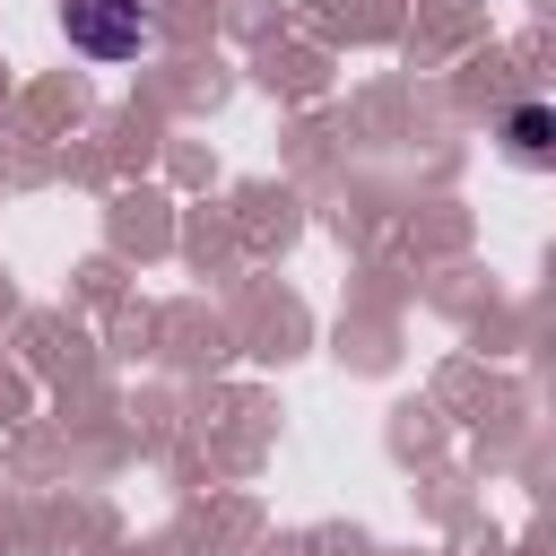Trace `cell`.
Listing matches in <instances>:
<instances>
[{
	"label": "cell",
	"mask_w": 556,
	"mask_h": 556,
	"mask_svg": "<svg viewBox=\"0 0 556 556\" xmlns=\"http://www.w3.org/2000/svg\"><path fill=\"white\" fill-rule=\"evenodd\" d=\"M61 35L87 61H139L148 35H156V17L139 0H61Z\"/></svg>",
	"instance_id": "obj_1"
},
{
	"label": "cell",
	"mask_w": 556,
	"mask_h": 556,
	"mask_svg": "<svg viewBox=\"0 0 556 556\" xmlns=\"http://www.w3.org/2000/svg\"><path fill=\"white\" fill-rule=\"evenodd\" d=\"M504 148H513L521 165H547V104H521V113L504 122Z\"/></svg>",
	"instance_id": "obj_2"
}]
</instances>
